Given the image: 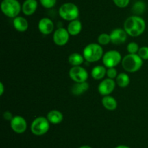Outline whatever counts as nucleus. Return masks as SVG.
Wrapping results in <instances>:
<instances>
[{
    "mask_svg": "<svg viewBox=\"0 0 148 148\" xmlns=\"http://www.w3.org/2000/svg\"><path fill=\"white\" fill-rule=\"evenodd\" d=\"M124 30L127 34L133 37H137L144 33L146 28L145 21L138 15L131 16L125 20Z\"/></svg>",
    "mask_w": 148,
    "mask_h": 148,
    "instance_id": "f257e3e1",
    "label": "nucleus"
},
{
    "mask_svg": "<svg viewBox=\"0 0 148 148\" xmlns=\"http://www.w3.org/2000/svg\"><path fill=\"white\" fill-rule=\"evenodd\" d=\"M122 67L126 71L130 73L137 72L143 66V59L138 54H129L124 57L121 60Z\"/></svg>",
    "mask_w": 148,
    "mask_h": 148,
    "instance_id": "f03ea898",
    "label": "nucleus"
},
{
    "mask_svg": "<svg viewBox=\"0 0 148 148\" xmlns=\"http://www.w3.org/2000/svg\"><path fill=\"white\" fill-rule=\"evenodd\" d=\"M103 56L102 46L96 43L89 44L83 49V57L89 62H97Z\"/></svg>",
    "mask_w": 148,
    "mask_h": 148,
    "instance_id": "7ed1b4c3",
    "label": "nucleus"
},
{
    "mask_svg": "<svg viewBox=\"0 0 148 148\" xmlns=\"http://www.w3.org/2000/svg\"><path fill=\"white\" fill-rule=\"evenodd\" d=\"M59 14L62 19L67 21H72L79 17V8L75 4L66 2L62 4L59 10Z\"/></svg>",
    "mask_w": 148,
    "mask_h": 148,
    "instance_id": "20e7f679",
    "label": "nucleus"
},
{
    "mask_svg": "<svg viewBox=\"0 0 148 148\" xmlns=\"http://www.w3.org/2000/svg\"><path fill=\"white\" fill-rule=\"evenodd\" d=\"M1 10L6 16L15 18L22 10V7L17 0H3Z\"/></svg>",
    "mask_w": 148,
    "mask_h": 148,
    "instance_id": "39448f33",
    "label": "nucleus"
},
{
    "mask_svg": "<svg viewBox=\"0 0 148 148\" xmlns=\"http://www.w3.org/2000/svg\"><path fill=\"white\" fill-rule=\"evenodd\" d=\"M50 127V122L47 118L40 116L36 118L32 122L30 129L31 132L36 136H41L48 132Z\"/></svg>",
    "mask_w": 148,
    "mask_h": 148,
    "instance_id": "423d86ee",
    "label": "nucleus"
},
{
    "mask_svg": "<svg viewBox=\"0 0 148 148\" xmlns=\"http://www.w3.org/2000/svg\"><path fill=\"white\" fill-rule=\"evenodd\" d=\"M102 58L103 63L107 68H115L121 61V54L116 50H111L106 52Z\"/></svg>",
    "mask_w": 148,
    "mask_h": 148,
    "instance_id": "0eeeda50",
    "label": "nucleus"
},
{
    "mask_svg": "<svg viewBox=\"0 0 148 148\" xmlns=\"http://www.w3.org/2000/svg\"><path fill=\"white\" fill-rule=\"evenodd\" d=\"M69 77L75 83L85 82L88 78V73L86 70L81 66H73L69 72Z\"/></svg>",
    "mask_w": 148,
    "mask_h": 148,
    "instance_id": "6e6552de",
    "label": "nucleus"
},
{
    "mask_svg": "<svg viewBox=\"0 0 148 148\" xmlns=\"http://www.w3.org/2000/svg\"><path fill=\"white\" fill-rule=\"evenodd\" d=\"M69 39V33L67 29L59 28L55 30L53 36L54 43L58 46H64L66 44Z\"/></svg>",
    "mask_w": 148,
    "mask_h": 148,
    "instance_id": "1a4fd4ad",
    "label": "nucleus"
},
{
    "mask_svg": "<svg viewBox=\"0 0 148 148\" xmlns=\"http://www.w3.org/2000/svg\"><path fill=\"white\" fill-rule=\"evenodd\" d=\"M10 126L15 133H23L27 129V122L22 116L16 115L10 121Z\"/></svg>",
    "mask_w": 148,
    "mask_h": 148,
    "instance_id": "9d476101",
    "label": "nucleus"
},
{
    "mask_svg": "<svg viewBox=\"0 0 148 148\" xmlns=\"http://www.w3.org/2000/svg\"><path fill=\"white\" fill-rule=\"evenodd\" d=\"M115 86L116 82L114 79H111L109 78H106L100 83L98 88V92L103 97L104 96H108L114 91Z\"/></svg>",
    "mask_w": 148,
    "mask_h": 148,
    "instance_id": "9b49d317",
    "label": "nucleus"
},
{
    "mask_svg": "<svg viewBox=\"0 0 148 148\" xmlns=\"http://www.w3.org/2000/svg\"><path fill=\"white\" fill-rule=\"evenodd\" d=\"M127 33L124 29L116 28L110 34L111 41L113 44L116 45H120L124 43L127 40Z\"/></svg>",
    "mask_w": 148,
    "mask_h": 148,
    "instance_id": "f8f14e48",
    "label": "nucleus"
},
{
    "mask_svg": "<svg viewBox=\"0 0 148 148\" xmlns=\"http://www.w3.org/2000/svg\"><path fill=\"white\" fill-rule=\"evenodd\" d=\"M39 31L44 35H49L53 32L54 25L53 21L48 17H43L40 19L38 25Z\"/></svg>",
    "mask_w": 148,
    "mask_h": 148,
    "instance_id": "ddd939ff",
    "label": "nucleus"
},
{
    "mask_svg": "<svg viewBox=\"0 0 148 148\" xmlns=\"http://www.w3.org/2000/svg\"><path fill=\"white\" fill-rule=\"evenodd\" d=\"M38 8V1L36 0H25L22 5V11L25 15L34 14Z\"/></svg>",
    "mask_w": 148,
    "mask_h": 148,
    "instance_id": "4468645a",
    "label": "nucleus"
},
{
    "mask_svg": "<svg viewBox=\"0 0 148 148\" xmlns=\"http://www.w3.org/2000/svg\"><path fill=\"white\" fill-rule=\"evenodd\" d=\"M13 26L19 32H24L28 28V22L25 17L17 16L13 20Z\"/></svg>",
    "mask_w": 148,
    "mask_h": 148,
    "instance_id": "2eb2a0df",
    "label": "nucleus"
},
{
    "mask_svg": "<svg viewBox=\"0 0 148 148\" xmlns=\"http://www.w3.org/2000/svg\"><path fill=\"white\" fill-rule=\"evenodd\" d=\"M67 30L71 36H77L82 30V23L78 20L70 21L67 26Z\"/></svg>",
    "mask_w": 148,
    "mask_h": 148,
    "instance_id": "dca6fc26",
    "label": "nucleus"
},
{
    "mask_svg": "<svg viewBox=\"0 0 148 148\" xmlns=\"http://www.w3.org/2000/svg\"><path fill=\"white\" fill-rule=\"evenodd\" d=\"M89 89V84L86 81L81 83H75L71 89V91L74 95H80L84 94Z\"/></svg>",
    "mask_w": 148,
    "mask_h": 148,
    "instance_id": "f3484780",
    "label": "nucleus"
},
{
    "mask_svg": "<svg viewBox=\"0 0 148 148\" xmlns=\"http://www.w3.org/2000/svg\"><path fill=\"white\" fill-rule=\"evenodd\" d=\"M49 121L52 124H59L63 120V115L60 111L56 110H51L47 115Z\"/></svg>",
    "mask_w": 148,
    "mask_h": 148,
    "instance_id": "a211bd4d",
    "label": "nucleus"
},
{
    "mask_svg": "<svg viewBox=\"0 0 148 148\" xmlns=\"http://www.w3.org/2000/svg\"><path fill=\"white\" fill-rule=\"evenodd\" d=\"M102 104L106 110H114L117 107V101L111 96H104L102 99Z\"/></svg>",
    "mask_w": 148,
    "mask_h": 148,
    "instance_id": "6ab92c4d",
    "label": "nucleus"
},
{
    "mask_svg": "<svg viewBox=\"0 0 148 148\" xmlns=\"http://www.w3.org/2000/svg\"><path fill=\"white\" fill-rule=\"evenodd\" d=\"M107 70L106 69L105 66L103 65H97L94 67L93 69L91 71V75L92 78L95 80H101L104 78L106 75Z\"/></svg>",
    "mask_w": 148,
    "mask_h": 148,
    "instance_id": "aec40b11",
    "label": "nucleus"
},
{
    "mask_svg": "<svg viewBox=\"0 0 148 148\" xmlns=\"http://www.w3.org/2000/svg\"><path fill=\"white\" fill-rule=\"evenodd\" d=\"M83 55L79 53H72L68 57V62L72 66H80L84 62Z\"/></svg>",
    "mask_w": 148,
    "mask_h": 148,
    "instance_id": "412c9836",
    "label": "nucleus"
},
{
    "mask_svg": "<svg viewBox=\"0 0 148 148\" xmlns=\"http://www.w3.org/2000/svg\"><path fill=\"white\" fill-rule=\"evenodd\" d=\"M116 81L117 85L121 88H125L128 86L130 82V76L125 73H121L117 75L116 78Z\"/></svg>",
    "mask_w": 148,
    "mask_h": 148,
    "instance_id": "4be33fe9",
    "label": "nucleus"
},
{
    "mask_svg": "<svg viewBox=\"0 0 148 148\" xmlns=\"http://www.w3.org/2000/svg\"><path fill=\"white\" fill-rule=\"evenodd\" d=\"M146 5L143 1H140L136 2L132 7V12L136 15H141L145 11Z\"/></svg>",
    "mask_w": 148,
    "mask_h": 148,
    "instance_id": "5701e85b",
    "label": "nucleus"
},
{
    "mask_svg": "<svg viewBox=\"0 0 148 148\" xmlns=\"http://www.w3.org/2000/svg\"><path fill=\"white\" fill-rule=\"evenodd\" d=\"M98 41L100 45H107L110 43L111 36L108 33H101L98 38Z\"/></svg>",
    "mask_w": 148,
    "mask_h": 148,
    "instance_id": "b1692460",
    "label": "nucleus"
},
{
    "mask_svg": "<svg viewBox=\"0 0 148 148\" xmlns=\"http://www.w3.org/2000/svg\"><path fill=\"white\" fill-rule=\"evenodd\" d=\"M127 49L130 54H137L138 53L140 48H139L138 44L136 42H131L127 45Z\"/></svg>",
    "mask_w": 148,
    "mask_h": 148,
    "instance_id": "393cba45",
    "label": "nucleus"
},
{
    "mask_svg": "<svg viewBox=\"0 0 148 148\" xmlns=\"http://www.w3.org/2000/svg\"><path fill=\"white\" fill-rule=\"evenodd\" d=\"M40 2L43 7L50 9L54 7L56 3V0H40Z\"/></svg>",
    "mask_w": 148,
    "mask_h": 148,
    "instance_id": "a878e982",
    "label": "nucleus"
},
{
    "mask_svg": "<svg viewBox=\"0 0 148 148\" xmlns=\"http://www.w3.org/2000/svg\"><path fill=\"white\" fill-rule=\"evenodd\" d=\"M137 54L142 59L147 60L148 59V46H143L140 48Z\"/></svg>",
    "mask_w": 148,
    "mask_h": 148,
    "instance_id": "bb28decb",
    "label": "nucleus"
},
{
    "mask_svg": "<svg viewBox=\"0 0 148 148\" xmlns=\"http://www.w3.org/2000/svg\"><path fill=\"white\" fill-rule=\"evenodd\" d=\"M114 4L120 8H124L130 4V0H113Z\"/></svg>",
    "mask_w": 148,
    "mask_h": 148,
    "instance_id": "cd10ccee",
    "label": "nucleus"
},
{
    "mask_svg": "<svg viewBox=\"0 0 148 148\" xmlns=\"http://www.w3.org/2000/svg\"><path fill=\"white\" fill-rule=\"evenodd\" d=\"M106 75L109 78L114 79V78H116L118 74H117V71L115 68H109L107 69Z\"/></svg>",
    "mask_w": 148,
    "mask_h": 148,
    "instance_id": "c85d7f7f",
    "label": "nucleus"
},
{
    "mask_svg": "<svg viewBox=\"0 0 148 148\" xmlns=\"http://www.w3.org/2000/svg\"><path fill=\"white\" fill-rule=\"evenodd\" d=\"M3 117H4V118L5 119V120H10V121H11L12 119L14 118V117H13V115H12V113H10V111L4 112V114H3Z\"/></svg>",
    "mask_w": 148,
    "mask_h": 148,
    "instance_id": "c756f323",
    "label": "nucleus"
},
{
    "mask_svg": "<svg viewBox=\"0 0 148 148\" xmlns=\"http://www.w3.org/2000/svg\"><path fill=\"white\" fill-rule=\"evenodd\" d=\"M0 89H1V90H0V95H2L3 93H4V84H2V83H0Z\"/></svg>",
    "mask_w": 148,
    "mask_h": 148,
    "instance_id": "7c9ffc66",
    "label": "nucleus"
},
{
    "mask_svg": "<svg viewBox=\"0 0 148 148\" xmlns=\"http://www.w3.org/2000/svg\"><path fill=\"white\" fill-rule=\"evenodd\" d=\"M115 148H130V147L128 146H126V145H119V146H117Z\"/></svg>",
    "mask_w": 148,
    "mask_h": 148,
    "instance_id": "2f4dec72",
    "label": "nucleus"
},
{
    "mask_svg": "<svg viewBox=\"0 0 148 148\" xmlns=\"http://www.w3.org/2000/svg\"><path fill=\"white\" fill-rule=\"evenodd\" d=\"M79 148H92V147L90 146H88V145H84V146H81Z\"/></svg>",
    "mask_w": 148,
    "mask_h": 148,
    "instance_id": "473e14b6",
    "label": "nucleus"
}]
</instances>
